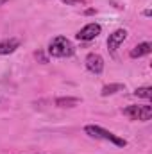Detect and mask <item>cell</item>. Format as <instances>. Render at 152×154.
<instances>
[{"instance_id":"6da1fadb","label":"cell","mask_w":152,"mask_h":154,"mask_svg":"<svg viewBox=\"0 0 152 154\" xmlns=\"http://www.w3.org/2000/svg\"><path fill=\"white\" fill-rule=\"evenodd\" d=\"M74 52H75V47L65 36L54 38L48 45V54L52 57H70V56H74Z\"/></svg>"},{"instance_id":"7a4b0ae2","label":"cell","mask_w":152,"mask_h":154,"mask_svg":"<svg viewBox=\"0 0 152 154\" xmlns=\"http://www.w3.org/2000/svg\"><path fill=\"white\" fill-rule=\"evenodd\" d=\"M84 133L90 134L91 138L111 142L116 147H125V145H127V142H125L123 138H118L116 134H113L111 131H108V129H104V127H100V125H86V127H84Z\"/></svg>"},{"instance_id":"3957f363","label":"cell","mask_w":152,"mask_h":154,"mask_svg":"<svg viewBox=\"0 0 152 154\" xmlns=\"http://www.w3.org/2000/svg\"><path fill=\"white\" fill-rule=\"evenodd\" d=\"M123 115L129 116L131 120L147 122L152 118V106H129L123 109Z\"/></svg>"},{"instance_id":"277c9868","label":"cell","mask_w":152,"mask_h":154,"mask_svg":"<svg viewBox=\"0 0 152 154\" xmlns=\"http://www.w3.org/2000/svg\"><path fill=\"white\" fill-rule=\"evenodd\" d=\"M84 65H86V68L91 74H102V70H104V59H102L100 54H95V52H91V54L86 56Z\"/></svg>"},{"instance_id":"5b68a950","label":"cell","mask_w":152,"mask_h":154,"mask_svg":"<svg viewBox=\"0 0 152 154\" xmlns=\"http://www.w3.org/2000/svg\"><path fill=\"white\" fill-rule=\"evenodd\" d=\"M100 31H102V27L99 25V23H88V25H84L79 32H77V39H81V41H90V39H95L99 34H100Z\"/></svg>"},{"instance_id":"8992f818","label":"cell","mask_w":152,"mask_h":154,"mask_svg":"<svg viewBox=\"0 0 152 154\" xmlns=\"http://www.w3.org/2000/svg\"><path fill=\"white\" fill-rule=\"evenodd\" d=\"M127 38V31L125 29H116L113 34H109V38H108V48H109V52H114L118 47H120V43H123Z\"/></svg>"},{"instance_id":"52a82bcc","label":"cell","mask_w":152,"mask_h":154,"mask_svg":"<svg viewBox=\"0 0 152 154\" xmlns=\"http://www.w3.org/2000/svg\"><path fill=\"white\" fill-rule=\"evenodd\" d=\"M152 52V45L149 41H145V43H140V45H136L132 50H131V57L132 59H136V57H141V56H147V54H150Z\"/></svg>"},{"instance_id":"ba28073f","label":"cell","mask_w":152,"mask_h":154,"mask_svg":"<svg viewBox=\"0 0 152 154\" xmlns=\"http://www.w3.org/2000/svg\"><path fill=\"white\" fill-rule=\"evenodd\" d=\"M20 47V41L18 39H5V41H0V56H5V54H11L14 52L16 48Z\"/></svg>"},{"instance_id":"9c48e42d","label":"cell","mask_w":152,"mask_h":154,"mask_svg":"<svg viewBox=\"0 0 152 154\" xmlns=\"http://www.w3.org/2000/svg\"><path fill=\"white\" fill-rule=\"evenodd\" d=\"M79 102H81V99H77V97H59V99H56L57 108H74Z\"/></svg>"},{"instance_id":"30bf717a","label":"cell","mask_w":152,"mask_h":154,"mask_svg":"<svg viewBox=\"0 0 152 154\" xmlns=\"http://www.w3.org/2000/svg\"><path fill=\"white\" fill-rule=\"evenodd\" d=\"M123 90H125V84H122V82H116V84H106V86L102 88L100 95H102V97H108V95H114V93L123 91Z\"/></svg>"},{"instance_id":"8fae6325","label":"cell","mask_w":152,"mask_h":154,"mask_svg":"<svg viewBox=\"0 0 152 154\" xmlns=\"http://www.w3.org/2000/svg\"><path fill=\"white\" fill-rule=\"evenodd\" d=\"M134 95H136V97H141V99H147V100H149V99L152 97V88H150V86L138 88V90L134 91Z\"/></svg>"},{"instance_id":"7c38bea8","label":"cell","mask_w":152,"mask_h":154,"mask_svg":"<svg viewBox=\"0 0 152 154\" xmlns=\"http://www.w3.org/2000/svg\"><path fill=\"white\" fill-rule=\"evenodd\" d=\"M66 5H77V4H84V0H61Z\"/></svg>"},{"instance_id":"4fadbf2b","label":"cell","mask_w":152,"mask_h":154,"mask_svg":"<svg viewBox=\"0 0 152 154\" xmlns=\"http://www.w3.org/2000/svg\"><path fill=\"white\" fill-rule=\"evenodd\" d=\"M36 57H39V59H41V63H47V57H45L41 52H36Z\"/></svg>"},{"instance_id":"5bb4252c","label":"cell","mask_w":152,"mask_h":154,"mask_svg":"<svg viewBox=\"0 0 152 154\" xmlns=\"http://www.w3.org/2000/svg\"><path fill=\"white\" fill-rule=\"evenodd\" d=\"M5 2H7V0H0V5H2V4H5Z\"/></svg>"}]
</instances>
